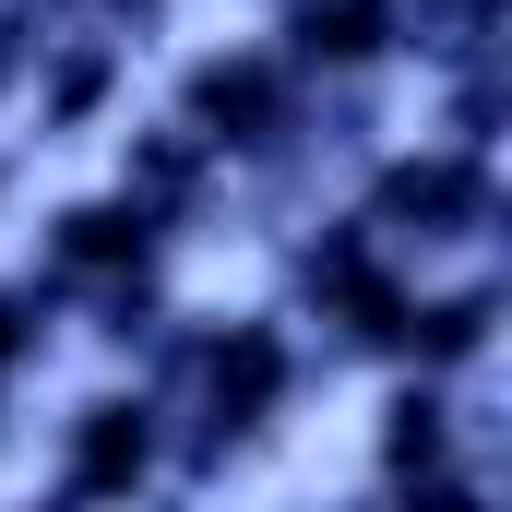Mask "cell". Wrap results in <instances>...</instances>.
Returning <instances> with one entry per match:
<instances>
[{
	"mask_svg": "<svg viewBox=\"0 0 512 512\" xmlns=\"http://www.w3.org/2000/svg\"><path fill=\"white\" fill-rule=\"evenodd\" d=\"M393 262L417 274H453V262H489L501 239V155H465V143H429V131H382L346 191H334Z\"/></svg>",
	"mask_w": 512,
	"mask_h": 512,
	"instance_id": "obj_3",
	"label": "cell"
},
{
	"mask_svg": "<svg viewBox=\"0 0 512 512\" xmlns=\"http://www.w3.org/2000/svg\"><path fill=\"white\" fill-rule=\"evenodd\" d=\"M48 346H60V310L24 286V262H0V405H24V382H36Z\"/></svg>",
	"mask_w": 512,
	"mask_h": 512,
	"instance_id": "obj_10",
	"label": "cell"
},
{
	"mask_svg": "<svg viewBox=\"0 0 512 512\" xmlns=\"http://www.w3.org/2000/svg\"><path fill=\"white\" fill-rule=\"evenodd\" d=\"M167 120L227 167V191H286V179L322 167V96L274 60V36H215V48H191L179 84H167Z\"/></svg>",
	"mask_w": 512,
	"mask_h": 512,
	"instance_id": "obj_2",
	"label": "cell"
},
{
	"mask_svg": "<svg viewBox=\"0 0 512 512\" xmlns=\"http://www.w3.org/2000/svg\"><path fill=\"white\" fill-rule=\"evenodd\" d=\"M0 203H12V155H0Z\"/></svg>",
	"mask_w": 512,
	"mask_h": 512,
	"instance_id": "obj_12",
	"label": "cell"
},
{
	"mask_svg": "<svg viewBox=\"0 0 512 512\" xmlns=\"http://www.w3.org/2000/svg\"><path fill=\"white\" fill-rule=\"evenodd\" d=\"M310 358H358V370H405V322H417V262H393L346 203H310L286 239V298Z\"/></svg>",
	"mask_w": 512,
	"mask_h": 512,
	"instance_id": "obj_4",
	"label": "cell"
},
{
	"mask_svg": "<svg viewBox=\"0 0 512 512\" xmlns=\"http://www.w3.org/2000/svg\"><path fill=\"white\" fill-rule=\"evenodd\" d=\"M108 131H120L108 179H120L131 203H143V215H155V227H167V239L191 251V239H203V227L227 215V167H215V155H203L191 131L167 120V108H155V120H108Z\"/></svg>",
	"mask_w": 512,
	"mask_h": 512,
	"instance_id": "obj_8",
	"label": "cell"
},
{
	"mask_svg": "<svg viewBox=\"0 0 512 512\" xmlns=\"http://www.w3.org/2000/svg\"><path fill=\"white\" fill-rule=\"evenodd\" d=\"M155 274H179V239L131 203L120 179H96V191H60L48 215H36V239H24V286L72 322L84 298H120V286H155Z\"/></svg>",
	"mask_w": 512,
	"mask_h": 512,
	"instance_id": "obj_6",
	"label": "cell"
},
{
	"mask_svg": "<svg viewBox=\"0 0 512 512\" xmlns=\"http://www.w3.org/2000/svg\"><path fill=\"white\" fill-rule=\"evenodd\" d=\"M48 489L72 512H155L167 501V405L143 370H96L48 417Z\"/></svg>",
	"mask_w": 512,
	"mask_h": 512,
	"instance_id": "obj_5",
	"label": "cell"
},
{
	"mask_svg": "<svg viewBox=\"0 0 512 512\" xmlns=\"http://www.w3.org/2000/svg\"><path fill=\"white\" fill-rule=\"evenodd\" d=\"M131 370L167 405V501H203L215 477H239V465H262L286 441V417L310 393V346H298V322L274 298H251V310H191L179 298L167 334Z\"/></svg>",
	"mask_w": 512,
	"mask_h": 512,
	"instance_id": "obj_1",
	"label": "cell"
},
{
	"mask_svg": "<svg viewBox=\"0 0 512 512\" xmlns=\"http://www.w3.org/2000/svg\"><path fill=\"white\" fill-rule=\"evenodd\" d=\"M0 512H72V501H60V489H12Z\"/></svg>",
	"mask_w": 512,
	"mask_h": 512,
	"instance_id": "obj_11",
	"label": "cell"
},
{
	"mask_svg": "<svg viewBox=\"0 0 512 512\" xmlns=\"http://www.w3.org/2000/svg\"><path fill=\"white\" fill-rule=\"evenodd\" d=\"M120 84H131V36L108 24H60L48 48H36V72H24V120L36 143H84V131L120 120Z\"/></svg>",
	"mask_w": 512,
	"mask_h": 512,
	"instance_id": "obj_9",
	"label": "cell"
},
{
	"mask_svg": "<svg viewBox=\"0 0 512 512\" xmlns=\"http://www.w3.org/2000/svg\"><path fill=\"white\" fill-rule=\"evenodd\" d=\"M262 36L310 96H393V72H417L405 0H274Z\"/></svg>",
	"mask_w": 512,
	"mask_h": 512,
	"instance_id": "obj_7",
	"label": "cell"
}]
</instances>
